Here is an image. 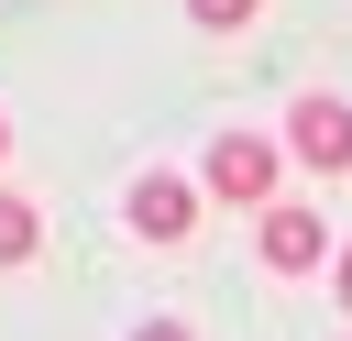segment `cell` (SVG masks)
Listing matches in <instances>:
<instances>
[{
	"instance_id": "obj_4",
	"label": "cell",
	"mask_w": 352,
	"mask_h": 341,
	"mask_svg": "<svg viewBox=\"0 0 352 341\" xmlns=\"http://www.w3.org/2000/svg\"><path fill=\"white\" fill-rule=\"evenodd\" d=\"M330 264V220L319 209H264V275H319Z\"/></svg>"
},
{
	"instance_id": "obj_9",
	"label": "cell",
	"mask_w": 352,
	"mask_h": 341,
	"mask_svg": "<svg viewBox=\"0 0 352 341\" xmlns=\"http://www.w3.org/2000/svg\"><path fill=\"white\" fill-rule=\"evenodd\" d=\"M0 154H11V110H0Z\"/></svg>"
},
{
	"instance_id": "obj_6",
	"label": "cell",
	"mask_w": 352,
	"mask_h": 341,
	"mask_svg": "<svg viewBox=\"0 0 352 341\" xmlns=\"http://www.w3.org/2000/svg\"><path fill=\"white\" fill-rule=\"evenodd\" d=\"M253 11H264V0H187V22H198V33H242Z\"/></svg>"
},
{
	"instance_id": "obj_5",
	"label": "cell",
	"mask_w": 352,
	"mask_h": 341,
	"mask_svg": "<svg viewBox=\"0 0 352 341\" xmlns=\"http://www.w3.org/2000/svg\"><path fill=\"white\" fill-rule=\"evenodd\" d=\"M33 253H44V209L0 187V264H33Z\"/></svg>"
},
{
	"instance_id": "obj_7",
	"label": "cell",
	"mask_w": 352,
	"mask_h": 341,
	"mask_svg": "<svg viewBox=\"0 0 352 341\" xmlns=\"http://www.w3.org/2000/svg\"><path fill=\"white\" fill-rule=\"evenodd\" d=\"M132 341H187V319H143V330H132Z\"/></svg>"
},
{
	"instance_id": "obj_2",
	"label": "cell",
	"mask_w": 352,
	"mask_h": 341,
	"mask_svg": "<svg viewBox=\"0 0 352 341\" xmlns=\"http://www.w3.org/2000/svg\"><path fill=\"white\" fill-rule=\"evenodd\" d=\"M286 154H297V165H319V176H352V99L308 88V99L286 110Z\"/></svg>"
},
{
	"instance_id": "obj_3",
	"label": "cell",
	"mask_w": 352,
	"mask_h": 341,
	"mask_svg": "<svg viewBox=\"0 0 352 341\" xmlns=\"http://www.w3.org/2000/svg\"><path fill=\"white\" fill-rule=\"evenodd\" d=\"M121 220H132L143 242H187V231H198V187H187V176H132Z\"/></svg>"
},
{
	"instance_id": "obj_8",
	"label": "cell",
	"mask_w": 352,
	"mask_h": 341,
	"mask_svg": "<svg viewBox=\"0 0 352 341\" xmlns=\"http://www.w3.org/2000/svg\"><path fill=\"white\" fill-rule=\"evenodd\" d=\"M341 308H352V242H341Z\"/></svg>"
},
{
	"instance_id": "obj_1",
	"label": "cell",
	"mask_w": 352,
	"mask_h": 341,
	"mask_svg": "<svg viewBox=\"0 0 352 341\" xmlns=\"http://www.w3.org/2000/svg\"><path fill=\"white\" fill-rule=\"evenodd\" d=\"M209 198L275 209V132H220V143H209Z\"/></svg>"
}]
</instances>
